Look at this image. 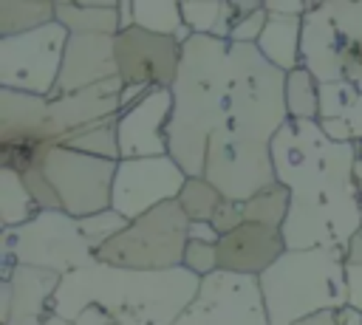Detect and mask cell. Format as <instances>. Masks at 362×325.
Here are the masks:
<instances>
[{
    "label": "cell",
    "instance_id": "1",
    "mask_svg": "<svg viewBox=\"0 0 362 325\" xmlns=\"http://www.w3.org/2000/svg\"><path fill=\"white\" fill-rule=\"evenodd\" d=\"M277 181L291 206L283 223L288 249H345L362 229V192L354 181L356 150L331 141L317 122L288 119L272 141Z\"/></svg>",
    "mask_w": 362,
    "mask_h": 325
},
{
    "label": "cell",
    "instance_id": "2",
    "mask_svg": "<svg viewBox=\"0 0 362 325\" xmlns=\"http://www.w3.org/2000/svg\"><path fill=\"white\" fill-rule=\"evenodd\" d=\"M201 277L181 268L144 271L90 263L59 280L51 311L76 319L88 305L105 308L119 325H175L195 302Z\"/></svg>",
    "mask_w": 362,
    "mask_h": 325
},
{
    "label": "cell",
    "instance_id": "3",
    "mask_svg": "<svg viewBox=\"0 0 362 325\" xmlns=\"http://www.w3.org/2000/svg\"><path fill=\"white\" fill-rule=\"evenodd\" d=\"M232 42L192 34L184 42L181 68L173 82V119L167 130L170 158L192 178L204 175L209 138L226 124Z\"/></svg>",
    "mask_w": 362,
    "mask_h": 325
},
{
    "label": "cell",
    "instance_id": "4",
    "mask_svg": "<svg viewBox=\"0 0 362 325\" xmlns=\"http://www.w3.org/2000/svg\"><path fill=\"white\" fill-rule=\"evenodd\" d=\"M269 325H297L348 305L345 249H286L260 277Z\"/></svg>",
    "mask_w": 362,
    "mask_h": 325
},
{
    "label": "cell",
    "instance_id": "5",
    "mask_svg": "<svg viewBox=\"0 0 362 325\" xmlns=\"http://www.w3.org/2000/svg\"><path fill=\"white\" fill-rule=\"evenodd\" d=\"M232 76L226 96V124L221 130L252 144H272L288 122L286 71L274 68L257 45L229 48Z\"/></svg>",
    "mask_w": 362,
    "mask_h": 325
},
{
    "label": "cell",
    "instance_id": "6",
    "mask_svg": "<svg viewBox=\"0 0 362 325\" xmlns=\"http://www.w3.org/2000/svg\"><path fill=\"white\" fill-rule=\"evenodd\" d=\"M303 68L320 85L362 88V0H322L303 17Z\"/></svg>",
    "mask_w": 362,
    "mask_h": 325
},
{
    "label": "cell",
    "instance_id": "7",
    "mask_svg": "<svg viewBox=\"0 0 362 325\" xmlns=\"http://www.w3.org/2000/svg\"><path fill=\"white\" fill-rule=\"evenodd\" d=\"M0 260L54 271L59 277L96 260V246L82 235L79 220L62 209H40V215L17 229H3Z\"/></svg>",
    "mask_w": 362,
    "mask_h": 325
},
{
    "label": "cell",
    "instance_id": "8",
    "mask_svg": "<svg viewBox=\"0 0 362 325\" xmlns=\"http://www.w3.org/2000/svg\"><path fill=\"white\" fill-rule=\"evenodd\" d=\"M189 243V218L178 201L161 203L153 212L130 220L113 240L96 249V263L119 268L164 271L181 268Z\"/></svg>",
    "mask_w": 362,
    "mask_h": 325
},
{
    "label": "cell",
    "instance_id": "9",
    "mask_svg": "<svg viewBox=\"0 0 362 325\" xmlns=\"http://www.w3.org/2000/svg\"><path fill=\"white\" fill-rule=\"evenodd\" d=\"M119 161L96 158L62 144H51L42 158L45 178L51 181L62 212L82 220L113 203V178Z\"/></svg>",
    "mask_w": 362,
    "mask_h": 325
},
{
    "label": "cell",
    "instance_id": "10",
    "mask_svg": "<svg viewBox=\"0 0 362 325\" xmlns=\"http://www.w3.org/2000/svg\"><path fill=\"white\" fill-rule=\"evenodd\" d=\"M68 31L48 23L37 31L0 40V88L34 96H51L62 71Z\"/></svg>",
    "mask_w": 362,
    "mask_h": 325
},
{
    "label": "cell",
    "instance_id": "11",
    "mask_svg": "<svg viewBox=\"0 0 362 325\" xmlns=\"http://www.w3.org/2000/svg\"><path fill=\"white\" fill-rule=\"evenodd\" d=\"M204 178L226 201H249L257 192L277 184V170L272 158V144H252L218 130L209 138Z\"/></svg>",
    "mask_w": 362,
    "mask_h": 325
},
{
    "label": "cell",
    "instance_id": "12",
    "mask_svg": "<svg viewBox=\"0 0 362 325\" xmlns=\"http://www.w3.org/2000/svg\"><path fill=\"white\" fill-rule=\"evenodd\" d=\"M175 325H269L257 277L215 271L201 280L195 302Z\"/></svg>",
    "mask_w": 362,
    "mask_h": 325
},
{
    "label": "cell",
    "instance_id": "13",
    "mask_svg": "<svg viewBox=\"0 0 362 325\" xmlns=\"http://www.w3.org/2000/svg\"><path fill=\"white\" fill-rule=\"evenodd\" d=\"M187 178L189 175L170 155L122 158L116 167V178H113L110 209H116L127 220H136L161 203L178 201Z\"/></svg>",
    "mask_w": 362,
    "mask_h": 325
},
{
    "label": "cell",
    "instance_id": "14",
    "mask_svg": "<svg viewBox=\"0 0 362 325\" xmlns=\"http://www.w3.org/2000/svg\"><path fill=\"white\" fill-rule=\"evenodd\" d=\"M119 79L124 85H147V88H173L184 45L175 37L150 34L144 28H130L116 34L113 40Z\"/></svg>",
    "mask_w": 362,
    "mask_h": 325
},
{
    "label": "cell",
    "instance_id": "15",
    "mask_svg": "<svg viewBox=\"0 0 362 325\" xmlns=\"http://www.w3.org/2000/svg\"><path fill=\"white\" fill-rule=\"evenodd\" d=\"M173 119V90L153 88L141 102L122 110L116 119L122 158H156L170 155V130Z\"/></svg>",
    "mask_w": 362,
    "mask_h": 325
},
{
    "label": "cell",
    "instance_id": "16",
    "mask_svg": "<svg viewBox=\"0 0 362 325\" xmlns=\"http://www.w3.org/2000/svg\"><path fill=\"white\" fill-rule=\"evenodd\" d=\"M122 88L124 82L107 79L102 85L85 88L79 93H68L59 99H48V138L59 144L65 136L85 130L90 124L107 122L122 113Z\"/></svg>",
    "mask_w": 362,
    "mask_h": 325
},
{
    "label": "cell",
    "instance_id": "17",
    "mask_svg": "<svg viewBox=\"0 0 362 325\" xmlns=\"http://www.w3.org/2000/svg\"><path fill=\"white\" fill-rule=\"evenodd\" d=\"M113 40L116 37H105V34H71L65 45V59H62L57 88L48 99L79 93L85 88L116 79L119 68H116Z\"/></svg>",
    "mask_w": 362,
    "mask_h": 325
},
{
    "label": "cell",
    "instance_id": "18",
    "mask_svg": "<svg viewBox=\"0 0 362 325\" xmlns=\"http://www.w3.org/2000/svg\"><path fill=\"white\" fill-rule=\"evenodd\" d=\"M283 232L263 223H243L218 240V266L229 274L260 277L286 252Z\"/></svg>",
    "mask_w": 362,
    "mask_h": 325
},
{
    "label": "cell",
    "instance_id": "19",
    "mask_svg": "<svg viewBox=\"0 0 362 325\" xmlns=\"http://www.w3.org/2000/svg\"><path fill=\"white\" fill-rule=\"evenodd\" d=\"M0 144H54L48 138V99L0 88Z\"/></svg>",
    "mask_w": 362,
    "mask_h": 325
},
{
    "label": "cell",
    "instance_id": "20",
    "mask_svg": "<svg viewBox=\"0 0 362 325\" xmlns=\"http://www.w3.org/2000/svg\"><path fill=\"white\" fill-rule=\"evenodd\" d=\"M59 280L62 277L54 271H42V268H31V266H14V271L8 277V283H11V319L40 317V314L51 311V300L59 288Z\"/></svg>",
    "mask_w": 362,
    "mask_h": 325
},
{
    "label": "cell",
    "instance_id": "21",
    "mask_svg": "<svg viewBox=\"0 0 362 325\" xmlns=\"http://www.w3.org/2000/svg\"><path fill=\"white\" fill-rule=\"evenodd\" d=\"M257 51L286 73L303 68V17L269 14L266 28L257 40Z\"/></svg>",
    "mask_w": 362,
    "mask_h": 325
},
{
    "label": "cell",
    "instance_id": "22",
    "mask_svg": "<svg viewBox=\"0 0 362 325\" xmlns=\"http://www.w3.org/2000/svg\"><path fill=\"white\" fill-rule=\"evenodd\" d=\"M57 23L68 34H119V3H57Z\"/></svg>",
    "mask_w": 362,
    "mask_h": 325
},
{
    "label": "cell",
    "instance_id": "23",
    "mask_svg": "<svg viewBox=\"0 0 362 325\" xmlns=\"http://www.w3.org/2000/svg\"><path fill=\"white\" fill-rule=\"evenodd\" d=\"M57 23L54 0H0V40Z\"/></svg>",
    "mask_w": 362,
    "mask_h": 325
},
{
    "label": "cell",
    "instance_id": "24",
    "mask_svg": "<svg viewBox=\"0 0 362 325\" xmlns=\"http://www.w3.org/2000/svg\"><path fill=\"white\" fill-rule=\"evenodd\" d=\"M40 215L23 175L11 167H0V223L3 229H17Z\"/></svg>",
    "mask_w": 362,
    "mask_h": 325
},
{
    "label": "cell",
    "instance_id": "25",
    "mask_svg": "<svg viewBox=\"0 0 362 325\" xmlns=\"http://www.w3.org/2000/svg\"><path fill=\"white\" fill-rule=\"evenodd\" d=\"M116 119H119V116H113V119H107V122H99V124H90V127H85V130H76V133L65 136L59 144H62V147H71V150H79V153H88V155H96V158L122 161Z\"/></svg>",
    "mask_w": 362,
    "mask_h": 325
},
{
    "label": "cell",
    "instance_id": "26",
    "mask_svg": "<svg viewBox=\"0 0 362 325\" xmlns=\"http://www.w3.org/2000/svg\"><path fill=\"white\" fill-rule=\"evenodd\" d=\"M286 107H288V119H305V122L320 119V82L314 79L311 71L294 68L286 73Z\"/></svg>",
    "mask_w": 362,
    "mask_h": 325
},
{
    "label": "cell",
    "instance_id": "27",
    "mask_svg": "<svg viewBox=\"0 0 362 325\" xmlns=\"http://www.w3.org/2000/svg\"><path fill=\"white\" fill-rule=\"evenodd\" d=\"M133 17L139 28L161 37H178L184 28L181 3L175 0H133Z\"/></svg>",
    "mask_w": 362,
    "mask_h": 325
},
{
    "label": "cell",
    "instance_id": "28",
    "mask_svg": "<svg viewBox=\"0 0 362 325\" xmlns=\"http://www.w3.org/2000/svg\"><path fill=\"white\" fill-rule=\"evenodd\" d=\"M288 206H291V192H288V187H283L277 181L269 189L257 192L255 198L243 201L246 223H263V226L283 229V223L288 218Z\"/></svg>",
    "mask_w": 362,
    "mask_h": 325
},
{
    "label": "cell",
    "instance_id": "29",
    "mask_svg": "<svg viewBox=\"0 0 362 325\" xmlns=\"http://www.w3.org/2000/svg\"><path fill=\"white\" fill-rule=\"evenodd\" d=\"M223 203V195L204 178V175H192L187 178L181 195H178V206L184 209V215L189 218V223H198V220H206L212 223L218 206Z\"/></svg>",
    "mask_w": 362,
    "mask_h": 325
},
{
    "label": "cell",
    "instance_id": "30",
    "mask_svg": "<svg viewBox=\"0 0 362 325\" xmlns=\"http://www.w3.org/2000/svg\"><path fill=\"white\" fill-rule=\"evenodd\" d=\"M127 223H130V220H127L124 215H119L116 209H105V212H96V215H90V218H82V220H79V229H82V235L99 249V246H105L107 240H113Z\"/></svg>",
    "mask_w": 362,
    "mask_h": 325
},
{
    "label": "cell",
    "instance_id": "31",
    "mask_svg": "<svg viewBox=\"0 0 362 325\" xmlns=\"http://www.w3.org/2000/svg\"><path fill=\"white\" fill-rule=\"evenodd\" d=\"M223 0H181V17L192 34H212Z\"/></svg>",
    "mask_w": 362,
    "mask_h": 325
},
{
    "label": "cell",
    "instance_id": "32",
    "mask_svg": "<svg viewBox=\"0 0 362 325\" xmlns=\"http://www.w3.org/2000/svg\"><path fill=\"white\" fill-rule=\"evenodd\" d=\"M356 90H359V85H351V82L320 85V119H342V113L351 105V99L356 96Z\"/></svg>",
    "mask_w": 362,
    "mask_h": 325
},
{
    "label": "cell",
    "instance_id": "33",
    "mask_svg": "<svg viewBox=\"0 0 362 325\" xmlns=\"http://www.w3.org/2000/svg\"><path fill=\"white\" fill-rule=\"evenodd\" d=\"M184 268L192 271L195 277H209L215 271H221L218 266V243H198V240H189L187 243V252H184Z\"/></svg>",
    "mask_w": 362,
    "mask_h": 325
},
{
    "label": "cell",
    "instance_id": "34",
    "mask_svg": "<svg viewBox=\"0 0 362 325\" xmlns=\"http://www.w3.org/2000/svg\"><path fill=\"white\" fill-rule=\"evenodd\" d=\"M20 175H23L25 187H28V192H31V198H34V203H37L40 209H62V206H59V198H57V192H54V187H51V181L45 178L42 161H40V164H31V167L23 170Z\"/></svg>",
    "mask_w": 362,
    "mask_h": 325
},
{
    "label": "cell",
    "instance_id": "35",
    "mask_svg": "<svg viewBox=\"0 0 362 325\" xmlns=\"http://www.w3.org/2000/svg\"><path fill=\"white\" fill-rule=\"evenodd\" d=\"M266 20H269L266 6H260V8L252 11V14L238 17L229 42H235V45H257V40H260V34H263V28H266Z\"/></svg>",
    "mask_w": 362,
    "mask_h": 325
},
{
    "label": "cell",
    "instance_id": "36",
    "mask_svg": "<svg viewBox=\"0 0 362 325\" xmlns=\"http://www.w3.org/2000/svg\"><path fill=\"white\" fill-rule=\"evenodd\" d=\"M243 223H246L243 203L223 198V203L218 206V212H215V218H212V226L218 229V235H229L232 229H238V226H243Z\"/></svg>",
    "mask_w": 362,
    "mask_h": 325
},
{
    "label": "cell",
    "instance_id": "37",
    "mask_svg": "<svg viewBox=\"0 0 362 325\" xmlns=\"http://www.w3.org/2000/svg\"><path fill=\"white\" fill-rule=\"evenodd\" d=\"M263 6H266V14H277V17H305L314 3H305V0H269V3H263Z\"/></svg>",
    "mask_w": 362,
    "mask_h": 325
},
{
    "label": "cell",
    "instance_id": "38",
    "mask_svg": "<svg viewBox=\"0 0 362 325\" xmlns=\"http://www.w3.org/2000/svg\"><path fill=\"white\" fill-rule=\"evenodd\" d=\"M235 23H238V8H235V3H232V0H223L221 14H218V23H215V28H212V37H218V40L229 42Z\"/></svg>",
    "mask_w": 362,
    "mask_h": 325
},
{
    "label": "cell",
    "instance_id": "39",
    "mask_svg": "<svg viewBox=\"0 0 362 325\" xmlns=\"http://www.w3.org/2000/svg\"><path fill=\"white\" fill-rule=\"evenodd\" d=\"M317 124H320V130H322L331 141H337V144H351V141H354V130H351V124H348L345 119H320Z\"/></svg>",
    "mask_w": 362,
    "mask_h": 325
},
{
    "label": "cell",
    "instance_id": "40",
    "mask_svg": "<svg viewBox=\"0 0 362 325\" xmlns=\"http://www.w3.org/2000/svg\"><path fill=\"white\" fill-rule=\"evenodd\" d=\"M345 288H348V305L362 311V266L345 263Z\"/></svg>",
    "mask_w": 362,
    "mask_h": 325
},
{
    "label": "cell",
    "instance_id": "41",
    "mask_svg": "<svg viewBox=\"0 0 362 325\" xmlns=\"http://www.w3.org/2000/svg\"><path fill=\"white\" fill-rule=\"evenodd\" d=\"M342 119L351 124V130H354V141H362V88L356 90V96H354L351 105L345 107Z\"/></svg>",
    "mask_w": 362,
    "mask_h": 325
},
{
    "label": "cell",
    "instance_id": "42",
    "mask_svg": "<svg viewBox=\"0 0 362 325\" xmlns=\"http://www.w3.org/2000/svg\"><path fill=\"white\" fill-rule=\"evenodd\" d=\"M189 240H198V243H218L221 235L212 223L206 220H198V223H189Z\"/></svg>",
    "mask_w": 362,
    "mask_h": 325
},
{
    "label": "cell",
    "instance_id": "43",
    "mask_svg": "<svg viewBox=\"0 0 362 325\" xmlns=\"http://www.w3.org/2000/svg\"><path fill=\"white\" fill-rule=\"evenodd\" d=\"M345 263H351V266H362V229L345 243Z\"/></svg>",
    "mask_w": 362,
    "mask_h": 325
},
{
    "label": "cell",
    "instance_id": "44",
    "mask_svg": "<svg viewBox=\"0 0 362 325\" xmlns=\"http://www.w3.org/2000/svg\"><path fill=\"white\" fill-rule=\"evenodd\" d=\"M334 322L337 325H362V311L354 305H342L339 311H334Z\"/></svg>",
    "mask_w": 362,
    "mask_h": 325
},
{
    "label": "cell",
    "instance_id": "45",
    "mask_svg": "<svg viewBox=\"0 0 362 325\" xmlns=\"http://www.w3.org/2000/svg\"><path fill=\"white\" fill-rule=\"evenodd\" d=\"M136 28V17H133V3H119V34Z\"/></svg>",
    "mask_w": 362,
    "mask_h": 325
},
{
    "label": "cell",
    "instance_id": "46",
    "mask_svg": "<svg viewBox=\"0 0 362 325\" xmlns=\"http://www.w3.org/2000/svg\"><path fill=\"white\" fill-rule=\"evenodd\" d=\"M297 325H337V322H334V311H322V314L308 317V319H303Z\"/></svg>",
    "mask_w": 362,
    "mask_h": 325
},
{
    "label": "cell",
    "instance_id": "47",
    "mask_svg": "<svg viewBox=\"0 0 362 325\" xmlns=\"http://www.w3.org/2000/svg\"><path fill=\"white\" fill-rule=\"evenodd\" d=\"M354 181H356V187L362 192V158H356V164H354Z\"/></svg>",
    "mask_w": 362,
    "mask_h": 325
},
{
    "label": "cell",
    "instance_id": "48",
    "mask_svg": "<svg viewBox=\"0 0 362 325\" xmlns=\"http://www.w3.org/2000/svg\"><path fill=\"white\" fill-rule=\"evenodd\" d=\"M116 325H119V322H116Z\"/></svg>",
    "mask_w": 362,
    "mask_h": 325
}]
</instances>
